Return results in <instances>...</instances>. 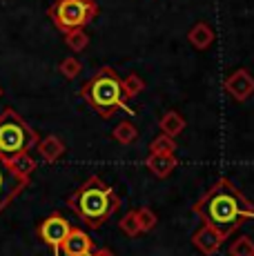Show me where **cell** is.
<instances>
[{"mask_svg": "<svg viewBox=\"0 0 254 256\" xmlns=\"http://www.w3.org/2000/svg\"><path fill=\"white\" fill-rule=\"evenodd\" d=\"M192 212L201 220L216 228L226 238L236 232L246 220H254V203L228 176H221L192 205Z\"/></svg>", "mask_w": 254, "mask_h": 256, "instance_id": "obj_1", "label": "cell"}, {"mask_svg": "<svg viewBox=\"0 0 254 256\" xmlns=\"http://www.w3.org/2000/svg\"><path fill=\"white\" fill-rule=\"evenodd\" d=\"M70 208L90 230H98L118 212L120 198L100 176H90L80 187L67 196Z\"/></svg>", "mask_w": 254, "mask_h": 256, "instance_id": "obj_2", "label": "cell"}, {"mask_svg": "<svg viewBox=\"0 0 254 256\" xmlns=\"http://www.w3.org/2000/svg\"><path fill=\"white\" fill-rule=\"evenodd\" d=\"M80 98L96 112L100 118H112L116 112H127L134 116V107L127 105L123 92V78L114 67H100L85 85L80 87Z\"/></svg>", "mask_w": 254, "mask_h": 256, "instance_id": "obj_3", "label": "cell"}, {"mask_svg": "<svg viewBox=\"0 0 254 256\" xmlns=\"http://www.w3.org/2000/svg\"><path fill=\"white\" fill-rule=\"evenodd\" d=\"M38 140H40L38 132L29 127V122L16 110L7 107L0 114V156L4 160L32 152L38 145Z\"/></svg>", "mask_w": 254, "mask_h": 256, "instance_id": "obj_4", "label": "cell"}, {"mask_svg": "<svg viewBox=\"0 0 254 256\" xmlns=\"http://www.w3.org/2000/svg\"><path fill=\"white\" fill-rule=\"evenodd\" d=\"M47 14L58 32L67 34L72 29L87 27L98 16V4L96 0H54Z\"/></svg>", "mask_w": 254, "mask_h": 256, "instance_id": "obj_5", "label": "cell"}, {"mask_svg": "<svg viewBox=\"0 0 254 256\" xmlns=\"http://www.w3.org/2000/svg\"><path fill=\"white\" fill-rule=\"evenodd\" d=\"M70 228H72L70 220L62 214H58V212H54L52 216H47V218L38 225V236H40L42 243H47L52 248L54 256H60V245H62V240H65L67 232H70Z\"/></svg>", "mask_w": 254, "mask_h": 256, "instance_id": "obj_6", "label": "cell"}, {"mask_svg": "<svg viewBox=\"0 0 254 256\" xmlns=\"http://www.w3.org/2000/svg\"><path fill=\"white\" fill-rule=\"evenodd\" d=\"M29 185L27 178H20L18 174H14L7 160L0 156V214L9 208L12 200H16L22 194V190Z\"/></svg>", "mask_w": 254, "mask_h": 256, "instance_id": "obj_7", "label": "cell"}, {"mask_svg": "<svg viewBox=\"0 0 254 256\" xmlns=\"http://www.w3.org/2000/svg\"><path fill=\"white\" fill-rule=\"evenodd\" d=\"M223 243H226V236L218 232L216 228H212L210 223H205V220H201V228L192 234V245L203 256H214L221 250Z\"/></svg>", "mask_w": 254, "mask_h": 256, "instance_id": "obj_8", "label": "cell"}, {"mask_svg": "<svg viewBox=\"0 0 254 256\" xmlns=\"http://www.w3.org/2000/svg\"><path fill=\"white\" fill-rule=\"evenodd\" d=\"M223 87H226V92L236 102H246L254 96V78H252V74L248 70H243V67L230 74L226 78V82H223Z\"/></svg>", "mask_w": 254, "mask_h": 256, "instance_id": "obj_9", "label": "cell"}, {"mask_svg": "<svg viewBox=\"0 0 254 256\" xmlns=\"http://www.w3.org/2000/svg\"><path fill=\"white\" fill-rule=\"evenodd\" d=\"M60 250L65 256H87V254L94 252L96 245L87 232H82V230H78V228H70V232H67L65 240H62Z\"/></svg>", "mask_w": 254, "mask_h": 256, "instance_id": "obj_10", "label": "cell"}, {"mask_svg": "<svg viewBox=\"0 0 254 256\" xmlns=\"http://www.w3.org/2000/svg\"><path fill=\"white\" fill-rule=\"evenodd\" d=\"M148 170L152 172L156 178H168L178 165L176 154H150L148 160H145Z\"/></svg>", "mask_w": 254, "mask_h": 256, "instance_id": "obj_11", "label": "cell"}, {"mask_svg": "<svg viewBox=\"0 0 254 256\" xmlns=\"http://www.w3.org/2000/svg\"><path fill=\"white\" fill-rule=\"evenodd\" d=\"M36 152L45 163H56V160H60V156L65 154V142H62L60 136L50 134V136H45V138L38 140Z\"/></svg>", "mask_w": 254, "mask_h": 256, "instance_id": "obj_12", "label": "cell"}, {"mask_svg": "<svg viewBox=\"0 0 254 256\" xmlns=\"http://www.w3.org/2000/svg\"><path fill=\"white\" fill-rule=\"evenodd\" d=\"M188 40H190V45H192L194 49L205 52V49L214 42V29L210 27L208 22H196L192 29H190Z\"/></svg>", "mask_w": 254, "mask_h": 256, "instance_id": "obj_13", "label": "cell"}, {"mask_svg": "<svg viewBox=\"0 0 254 256\" xmlns=\"http://www.w3.org/2000/svg\"><path fill=\"white\" fill-rule=\"evenodd\" d=\"M185 118L178 114V112H174V110H170V112H165L163 116H160V120H158V130H160V134H165V136H172V138H176V136L180 134V132L185 130Z\"/></svg>", "mask_w": 254, "mask_h": 256, "instance_id": "obj_14", "label": "cell"}, {"mask_svg": "<svg viewBox=\"0 0 254 256\" xmlns=\"http://www.w3.org/2000/svg\"><path fill=\"white\" fill-rule=\"evenodd\" d=\"M7 163H9V167H12L14 174H18L20 178H27V180H32L34 172H36V167H38L36 158H32V156H29V152L14 156V158H9Z\"/></svg>", "mask_w": 254, "mask_h": 256, "instance_id": "obj_15", "label": "cell"}, {"mask_svg": "<svg viewBox=\"0 0 254 256\" xmlns=\"http://www.w3.org/2000/svg\"><path fill=\"white\" fill-rule=\"evenodd\" d=\"M112 138L120 145H134L138 140V127L132 120H120L118 125L112 130Z\"/></svg>", "mask_w": 254, "mask_h": 256, "instance_id": "obj_16", "label": "cell"}, {"mask_svg": "<svg viewBox=\"0 0 254 256\" xmlns=\"http://www.w3.org/2000/svg\"><path fill=\"white\" fill-rule=\"evenodd\" d=\"M65 45L72 49V52L80 54L85 52L87 47H90V34L85 32V27L82 29H72V32L65 34Z\"/></svg>", "mask_w": 254, "mask_h": 256, "instance_id": "obj_17", "label": "cell"}, {"mask_svg": "<svg viewBox=\"0 0 254 256\" xmlns=\"http://www.w3.org/2000/svg\"><path fill=\"white\" fill-rule=\"evenodd\" d=\"M150 154H176V140L172 136L158 134L150 142Z\"/></svg>", "mask_w": 254, "mask_h": 256, "instance_id": "obj_18", "label": "cell"}, {"mask_svg": "<svg viewBox=\"0 0 254 256\" xmlns=\"http://www.w3.org/2000/svg\"><path fill=\"white\" fill-rule=\"evenodd\" d=\"M228 254L230 256H254V240L250 236H238L228 248Z\"/></svg>", "mask_w": 254, "mask_h": 256, "instance_id": "obj_19", "label": "cell"}, {"mask_svg": "<svg viewBox=\"0 0 254 256\" xmlns=\"http://www.w3.org/2000/svg\"><path fill=\"white\" fill-rule=\"evenodd\" d=\"M143 90H145V80L138 74H130V76L123 78V92H125L127 100H132V98H136L138 94H143Z\"/></svg>", "mask_w": 254, "mask_h": 256, "instance_id": "obj_20", "label": "cell"}, {"mask_svg": "<svg viewBox=\"0 0 254 256\" xmlns=\"http://www.w3.org/2000/svg\"><path fill=\"white\" fill-rule=\"evenodd\" d=\"M120 232H123L125 236H130V238H136V236H140L143 232H140V225H138V218H136V210L127 212V214L120 218L118 223Z\"/></svg>", "mask_w": 254, "mask_h": 256, "instance_id": "obj_21", "label": "cell"}, {"mask_svg": "<svg viewBox=\"0 0 254 256\" xmlns=\"http://www.w3.org/2000/svg\"><path fill=\"white\" fill-rule=\"evenodd\" d=\"M136 218H138V225H140V232L148 234L158 225V216H156L154 210L150 208H138L136 210Z\"/></svg>", "mask_w": 254, "mask_h": 256, "instance_id": "obj_22", "label": "cell"}, {"mask_svg": "<svg viewBox=\"0 0 254 256\" xmlns=\"http://www.w3.org/2000/svg\"><path fill=\"white\" fill-rule=\"evenodd\" d=\"M58 70H60V74L67 78V80H74V78H78V74L82 72V62L74 56H67L65 60L58 65Z\"/></svg>", "mask_w": 254, "mask_h": 256, "instance_id": "obj_23", "label": "cell"}, {"mask_svg": "<svg viewBox=\"0 0 254 256\" xmlns=\"http://www.w3.org/2000/svg\"><path fill=\"white\" fill-rule=\"evenodd\" d=\"M92 256H116L112 250H107V248H98V250H94L92 252Z\"/></svg>", "mask_w": 254, "mask_h": 256, "instance_id": "obj_24", "label": "cell"}, {"mask_svg": "<svg viewBox=\"0 0 254 256\" xmlns=\"http://www.w3.org/2000/svg\"><path fill=\"white\" fill-rule=\"evenodd\" d=\"M0 98H2V87H0Z\"/></svg>", "mask_w": 254, "mask_h": 256, "instance_id": "obj_25", "label": "cell"}, {"mask_svg": "<svg viewBox=\"0 0 254 256\" xmlns=\"http://www.w3.org/2000/svg\"><path fill=\"white\" fill-rule=\"evenodd\" d=\"M87 256H92V254H87Z\"/></svg>", "mask_w": 254, "mask_h": 256, "instance_id": "obj_26", "label": "cell"}]
</instances>
